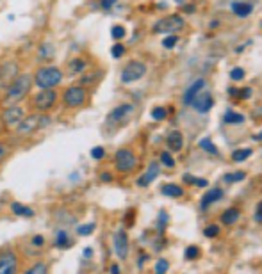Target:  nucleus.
<instances>
[{"label":"nucleus","mask_w":262,"mask_h":274,"mask_svg":"<svg viewBox=\"0 0 262 274\" xmlns=\"http://www.w3.org/2000/svg\"><path fill=\"white\" fill-rule=\"evenodd\" d=\"M86 89L82 86H72L65 91L63 94V100H65V105L70 107V109H75V107H80L86 101Z\"/></svg>","instance_id":"4"},{"label":"nucleus","mask_w":262,"mask_h":274,"mask_svg":"<svg viewBox=\"0 0 262 274\" xmlns=\"http://www.w3.org/2000/svg\"><path fill=\"white\" fill-rule=\"evenodd\" d=\"M114 160H116V168H118V171H122V173H129V171H132L137 164L136 155H134L130 150H127V148H122V150L116 151Z\"/></svg>","instance_id":"6"},{"label":"nucleus","mask_w":262,"mask_h":274,"mask_svg":"<svg viewBox=\"0 0 262 274\" xmlns=\"http://www.w3.org/2000/svg\"><path fill=\"white\" fill-rule=\"evenodd\" d=\"M221 198H223V191H221V189H218V187L211 189V191L207 192L203 198H201V210H207V208H209V205L220 201Z\"/></svg>","instance_id":"16"},{"label":"nucleus","mask_w":262,"mask_h":274,"mask_svg":"<svg viewBox=\"0 0 262 274\" xmlns=\"http://www.w3.org/2000/svg\"><path fill=\"white\" fill-rule=\"evenodd\" d=\"M163 194L170 196V198H180V196L184 194V189L180 187V185L166 184V185H163Z\"/></svg>","instance_id":"21"},{"label":"nucleus","mask_w":262,"mask_h":274,"mask_svg":"<svg viewBox=\"0 0 262 274\" xmlns=\"http://www.w3.org/2000/svg\"><path fill=\"white\" fill-rule=\"evenodd\" d=\"M191 105H193V109L196 111V113L205 114V113H209L211 107H213V96H211L209 91L198 93L196 96L193 98V101H191Z\"/></svg>","instance_id":"13"},{"label":"nucleus","mask_w":262,"mask_h":274,"mask_svg":"<svg viewBox=\"0 0 262 274\" xmlns=\"http://www.w3.org/2000/svg\"><path fill=\"white\" fill-rule=\"evenodd\" d=\"M114 251L120 258H127V255H129V239L123 230L116 232V235H114Z\"/></svg>","instance_id":"14"},{"label":"nucleus","mask_w":262,"mask_h":274,"mask_svg":"<svg viewBox=\"0 0 262 274\" xmlns=\"http://www.w3.org/2000/svg\"><path fill=\"white\" fill-rule=\"evenodd\" d=\"M198 255H200V249H198L196 246H189V248L186 249V258H187V260L198 258Z\"/></svg>","instance_id":"35"},{"label":"nucleus","mask_w":262,"mask_h":274,"mask_svg":"<svg viewBox=\"0 0 262 274\" xmlns=\"http://www.w3.org/2000/svg\"><path fill=\"white\" fill-rule=\"evenodd\" d=\"M255 219H257L258 223H262V201L258 203V207H257V212H255Z\"/></svg>","instance_id":"44"},{"label":"nucleus","mask_w":262,"mask_h":274,"mask_svg":"<svg viewBox=\"0 0 262 274\" xmlns=\"http://www.w3.org/2000/svg\"><path fill=\"white\" fill-rule=\"evenodd\" d=\"M111 52H113V57H116V59H118V57H122L123 52H125V46H123V45H114Z\"/></svg>","instance_id":"39"},{"label":"nucleus","mask_w":262,"mask_h":274,"mask_svg":"<svg viewBox=\"0 0 262 274\" xmlns=\"http://www.w3.org/2000/svg\"><path fill=\"white\" fill-rule=\"evenodd\" d=\"M134 113V107L130 103H123V105L116 107L113 113L107 116V123L109 125H123Z\"/></svg>","instance_id":"8"},{"label":"nucleus","mask_w":262,"mask_h":274,"mask_svg":"<svg viewBox=\"0 0 262 274\" xmlns=\"http://www.w3.org/2000/svg\"><path fill=\"white\" fill-rule=\"evenodd\" d=\"M200 146L203 148V150L209 151V153H213V155L218 153V148L214 146V143H213L211 139H201V141H200Z\"/></svg>","instance_id":"28"},{"label":"nucleus","mask_w":262,"mask_h":274,"mask_svg":"<svg viewBox=\"0 0 262 274\" xmlns=\"http://www.w3.org/2000/svg\"><path fill=\"white\" fill-rule=\"evenodd\" d=\"M23 118H25V113H23V109L18 105L8 107V109L4 111V114H2V120H4V123L8 125V127H18L23 121Z\"/></svg>","instance_id":"12"},{"label":"nucleus","mask_w":262,"mask_h":274,"mask_svg":"<svg viewBox=\"0 0 262 274\" xmlns=\"http://www.w3.org/2000/svg\"><path fill=\"white\" fill-rule=\"evenodd\" d=\"M23 274H48V267H46L45 262H38V263H34L29 270H25Z\"/></svg>","instance_id":"25"},{"label":"nucleus","mask_w":262,"mask_h":274,"mask_svg":"<svg viewBox=\"0 0 262 274\" xmlns=\"http://www.w3.org/2000/svg\"><path fill=\"white\" fill-rule=\"evenodd\" d=\"M194 184H196L198 187H207V180H203V178H196Z\"/></svg>","instance_id":"45"},{"label":"nucleus","mask_w":262,"mask_h":274,"mask_svg":"<svg viewBox=\"0 0 262 274\" xmlns=\"http://www.w3.org/2000/svg\"><path fill=\"white\" fill-rule=\"evenodd\" d=\"M251 155V150L250 148H243V150H237V151H234L232 153V158L236 162H243V160H246L248 157Z\"/></svg>","instance_id":"27"},{"label":"nucleus","mask_w":262,"mask_h":274,"mask_svg":"<svg viewBox=\"0 0 262 274\" xmlns=\"http://www.w3.org/2000/svg\"><path fill=\"white\" fill-rule=\"evenodd\" d=\"M244 77V70H241V68H234L230 72V79L232 80H241Z\"/></svg>","instance_id":"37"},{"label":"nucleus","mask_w":262,"mask_h":274,"mask_svg":"<svg viewBox=\"0 0 262 274\" xmlns=\"http://www.w3.org/2000/svg\"><path fill=\"white\" fill-rule=\"evenodd\" d=\"M177 41H179V38H177V36H170V38L164 39L163 45L166 46V48H173V46L177 45Z\"/></svg>","instance_id":"38"},{"label":"nucleus","mask_w":262,"mask_h":274,"mask_svg":"<svg viewBox=\"0 0 262 274\" xmlns=\"http://www.w3.org/2000/svg\"><path fill=\"white\" fill-rule=\"evenodd\" d=\"M86 70V61L84 59H73L72 63H70V72L72 73H80Z\"/></svg>","instance_id":"26"},{"label":"nucleus","mask_w":262,"mask_h":274,"mask_svg":"<svg viewBox=\"0 0 262 274\" xmlns=\"http://www.w3.org/2000/svg\"><path fill=\"white\" fill-rule=\"evenodd\" d=\"M232 9H234V13H236L237 16H241V18H244V16H248L251 13V4H248V2H234L232 4Z\"/></svg>","instance_id":"20"},{"label":"nucleus","mask_w":262,"mask_h":274,"mask_svg":"<svg viewBox=\"0 0 262 274\" xmlns=\"http://www.w3.org/2000/svg\"><path fill=\"white\" fill-rule=\"evenodd\" d=\"M243 121H244L243 114H237V113H234V111H228V113L223 116V123H227V125H239V123H243Z\"/></svg>","instance_id":"22"},{"label":"nucleus","mask_w":262,"mask_h":274,"mask_svg":"<svg viewBox=\"0 0 262 274\" xmlns=\"http://www.w3.org/2000/svg\"><path fill=\"white\" fill-rule=\"evenodd\" d=\"M203 235L209 237V239H213V237H218V235H220V226H218V225H209L205 230H203Z\"/></svg>","instance_id":"31"},{"label":"nucleus","mask_w":262,"mask_h":274,"mask_svg":"<svg viewBox=\"0 0 262 274\" xmlns=\"http://www.w3.org/2000/svg\"><path fill=\"white\" fill-rule=\"evenodd\" d=\"M18 258L13 251L0 253V274H16Z\"/></svg>","instance_id":"11"},{"label":"nucleus","mask_w":262,"mask_h":274,"mask_svg":"<svg viewBox=\"0 0 262 274\" xmlns=\"http://www.w3.org/2000/svg\"><path fill=\"white\" fill-rule=\"evenodd\" d=\"M239 210L237 208H227V210L221 214V223L227 226H232V225H236L237 221H239Z\"/></svg>","instance_id":"19"},{"label":"nucleus","mask_w":262,"mask_h":274,"mask_svg":"<svg viewBox=\"0 0 262 274\" xmlns=\"http://www.w3.org/2000/svg\"><path fill=\"white\" fill-rule=\"evenodd\" d=\"M159 173H161L159 164H157V162H152V164L148 166V169H146V173H144L143 177H139L137 185H139V187H148V185L159 177Z\"/></svg>","instance_id":"15"},{"label":"nucleus","mask_w":262,"mask_h":274,"mask_svg":"<svg viewBox=\"0 0 262 274\" xmlns=\"http://www.w3.org/2000/svg\"><path fill=\"white\" fill-rule=\"evenodd\" d=\"M93 230H95V225H93V223H89V225L79 226V230H77V232H79V235H89Z\"/></svg>","instance_id":"36"},{"label":"nucleus","mask_w":262,"mask_h":274,"mask_svg":"<svg viewBox=\"0 0 262 274\" xmlns=\"http://www.w3.org/2000/svg\"><path fill=\"white\" fill-rule=\"evenodd\" d=\"M91 251H93V249H91V248H86V249H84V256H87V258H89V256H91V255H93V253H91Z\"/></svg>","instance_id":"49"},{"label":"nucleus","mask_w":262,"mask_h":274,"mask_svg":"<svg viewBox=\"0 0 262 274\" xmlns=\"http://www.w3.org/2000/svg\"><path fill=\"white\" fill-rule=\"evenodd\" d=\"M182 25H184V20L180 18V16L171 15V16H168V18L157 22L155 27H153V32H163V34L175 32V30L182 29Z\"/></svg>","instance_id":"7"},{"label":"nucleus","mask_w":262,"mask_h":274,"mask_svg":"<svg viewBox=\"0 0 262 274\" xmlns=\"http://www.w3.org/2000/svg\"><path fill=\"white\" fill-rule=\"evenodd\" d=\"M116 2H118V0H100V4H102L103 9H111Z\"/></svg>","instance_id":"43"},{"label":"nucleus","mask_w":262,"mask_h":274,"mask_svg":"<svg viewBox=\"0 0 262 274\" xmlns=\"http://www.w3.org/2000/svg\"><path fill=\"white\" fill-rule=\"evenodd\" d=\"M13 212H15L16 215H22V217H32V215H34L32 208L25 207L22 203H13Z\"/></svg>","instance_id":"23"},{"label":"nucleus","mask_w":262,"mask_h":274,"mask_svg":"<svg viewBox=\"0 0 262 274\" xmlns=\"http://www.w3.org/2000/svg\"><path fill=\"white\" fill-rule=\"evenodd\" d=\"M8 153H9V148L6 146L4 143H0V164L4 162V158L8 157Z\"/></svg>","instance_id":"41"},{"label":"nucleus","mask_w":262,"mask_h":274,"mask_svg":"<svg viewBox=\"0 0 262 274\" xmlns=\"http://www.w3.org/2000/svg\"><path fill=\"white\" fill-rule=\"evenodd\" d=\"M168 225V214L166 212H161V219H159V228L164 230V226Z\"/></svg>","instance_id":"42"},{"label":"nucleus","mask_w":262,"mask_h":274,"mask_svg":"<svg viewBox=\"0 0 262 274\" xmlns=\"http://www.w3.org/2000/svg\"><path fill=\"white\" fill-rule=\"evenodd\" d=\"M241 93H243V94H241V96H243V98H248V96H250V94H251V89H250V87H246V89H243V91H241Z\"/></svg>","instance_id":"47"},{"label":"nucleus","mask_w":262,"mask_h":274,"mask_svg":"<svg viewBox=\"0 0 262 274\" xmlns=\"http://www.w3.org/2000/svg\"><path fill=\"white\" fill-rule=\"evenodd\" d=\"M144 73H146V66H144L143 63H139V61H130V63L123 68L122 80L125 84H132L136 82V80H139Z\"/></svg>","instance_id":"5"},{"label":"nucleus","mask_w":262,"mask_h":274,"mask_svg":"<svg viewBox=\"0 0 262 274\" xmlns=\"http://www.w3.org/2000/svg\"><path fill=\"white\" fill-rule=\"evenodd\" d=\"M56 100H57V93H56V91L43 89V91H39V93L36 94L34 105H36V109H38V111H43V113H45V111L52 109L54 103H56Z\"/></svg>","instance_id":"9"},{"label":"nucleus","mask_w":262,"mask_h":274,"mask_svg":"<svg viewBox=\"0 0 262 274\" xmlns=\"http://www.w3.org/2000/svg\"><path fill=\"white\" fill-rule=\"evenodd\" d=\"M168 269H170V263H168V260L161 258L159 262L155 263V274H166Z\"/></svg>","instance_id":"30"},{"label":"nucleus","mask_w":262,"mask_h":274,"mask_svg":"<svg viewBox=\"0 0 262 274\" xmlns=\"http://www.w3.org/2000/svg\"><path fill=\"white\" fill-rule=\"evenodd\" d=\"M48 123H50V120L46 116H36V114H32V116H29V118H23V121L16 127V130H18L20 135H29V134H32V132L38 130V128L46 127Z\"/></svg>","instance_id":"3"},{"label":"nucleus","mask_w":262,"mask_h":274,"mask_svg":"<svg viewBox=\"0 0 262 274\" xmlns=\"http://www.w3.org/2000/svg\"><path fill=\"white\" fill-rule=\"evenodd\" d=\"M161 162H163L166 168H173V166H175V160H173V157L170 155V151H163V153H161Z\"/></svg>","instance_id":"32"},{"label":"nucleus","mask_w":262,"mask_h":274,"mask_svg":"<svg viewBox=\"0 0 262 274\" xmlns=\"http://www.w3.org/2000/svg\"><path fill=\"white\" fill-rule=\"evenodd\" d=\"M166 143H168V146H170V150L180 151V150H182V146H184V135L180 134V132L175 130V132H171V134L168 135Z\"/></svg>","instance_id":"17"},{"label":"nucleus","mask_w":262,"mask_h":274,"mask_svg":"<svg viewBox=\"0 0 262 274\" xmlns=\"http://www.w3.org/2000/svg\"><path fill=\"white\" fill-rule=\"evenodd\" d=\"M203 86H205V80H201V79H198L196 82L191 84L189 89H187V91H186V94H184V103L191 105V101H193V98L196 96L198 93H200V89H201Z\"/></svg>","instance_id":"18"},{"label":"nucleus","mask_w":262,"mask_h":274,"mask_svg":"<svg viewBox=\"0 0 262 274\" xmlns=\"http://www.w3.org/2000/svg\"><path fill=\"white\" fill-rule=\"evenodd\" d=\"M246 178V173L244 171H236V173H227L223 177V180L227 182V184H236V182H241Z\"/></svg>","instance_id":"24"},{"label":"nucleus","mask_w":262,"mask_h":274,"mask_svg":"<svg viewBox=\"0 0 262 274\" xmlns=\"http://www.w3.org/2000/svg\"><path fill=\"white\" fill-rule=\"evenodd\" d=\"M32 80H34V77H32L31 73H23V75L16 77L15 82L8 87V93H6V101H8V103H16V101L23 100V98L27 96V93L31 91Z\"/></svg>","instance_id":"1"},{"label":"nucleus","mask_w":262,"mask_h":274,"mask_svg":"<svg viewBox=\"0 0 262 274\" xmlns=\"http://www.w3.org/2000/svg\"><path fill=\"white\" fill-rule=\"evenodd\" d=\"M68 235H66L65 232H59L57 233V239H56V244L59 246V248H65V246H68Z\"/></svg>","instance_id":"33"},{"label":"nucleus","mask_w":262,"mask_h":274,"mask_svg":"<svg viewBox=\"0 0 262 274\" xmlns=\"http://www.w3.org/2000/svg\"><path fill=\"white\" fill-rule=\"evenodd\" d=\"M102 180H103V182H109V180H111V175L103 173V175H102Z\"/></svg>","instance_id":"50"},{"label":"nucleus","mask_w":262,"mask_h":274,"mask_svg":"<svg viewBox=\"0 0 262 274\" xmlns=\"http://www.w3.org/2000/svg\"><path fill=\"white\" fill-rule=\"evenodd\" d=\"M32 242H34L36 246H41L43 244V237H39V235H36L34 239H32Z\"/></svg>","instance_id":"46"},{"label":"nucleus","mask_w":262,"mask_h":274,"mask_svg":"<svg viewBox=\"0 0 262 274\" xmlns=\"http://www.w3.org/2000/svg\"><path fill=\"white\" fill-rule=\"evenodd\" d=\"M255 139H258V141H262V134H260V135H258V137H255Z\"/></svg>","instance_id":"51"},{"label":"nucleus","mask_w":262,"mask_h":274,"mask_svg":"<svg viewBox=\"0 0 262 274\" xmlns=\"http://www.w3.org/2000/svg\"><path fill=\"white\" fill-rule=\"evenodd\" d=\"M111 274H120V267L114 263V265H111Z\"/></svg>","instance_id":"48"},{"label":"nucleus","mask_w":262,"mask_h":274,"mask_svg":"<svg viewBox=\"0 0 262 274\" xmlns=\"http://www.w3.org/2000/svg\"><path fill=\"white\" fill-rule=\"evenodd\" d=\"M103 155H106V150H103L102 146H96V148H93V150H91V157L93 158H102Z\"/></svg>","instance_id":"40"},{"label":"nucleus","mask_w":262,"mask_h":274,"mask_svg":"<svg viewBox=\"0 0 262 274\" xmlns=\"http://www.w3.org/2000/svg\"><path fill=\"white\" fill-rule=\"evenodd\" d=\"M168 116V111L164 109V107H155V109L152 111V118L155 121H161V120H166Z\"/></svg>","instance_id":"29"},{"label":"nucleus","mask_w":262,"mask_h":274,"mask_svg":"<svg viewBox=\"0 0 262 274\" xmlns=\"http://www.w3.org/2000/svg\"><path fill=\"white\" fill-rule=\"evenodd\" d=\"M111 34H113L114 39H122V38H125V29H123L122 25H116L111 29Z\"/></svg>","instance_id":"34"},{"label":"nucleus","mask_w":262,"mask_h":274,"mask_svg":"<svg viewBox=\"0 0 262 274\" xmlns=\"http://www.w3.org/2000/svg\"><path fill=\"white\" fill-rule=\"evenodd\" d=\"M18 77V64L16 63H6L0 66V86L2 87H9L15 79Z\"/></svg>","instance_id":"10"},{"label":"nucleus","mask_w":262,"mask_h":274,"mask_svg":"<svg viewBox=\"0 0 262 274\" xmlns=\"http://www.w3.org/2000/svg\"><path fill=\"white\" fill-rule=\"evenodd\" d=\"M63 80V73L61 70L57 68H41L38 73L34 75V82L36 86H39L41 89H52V87L59 86Z\"/></svg>","instance_id":"2"}]
</instances>
